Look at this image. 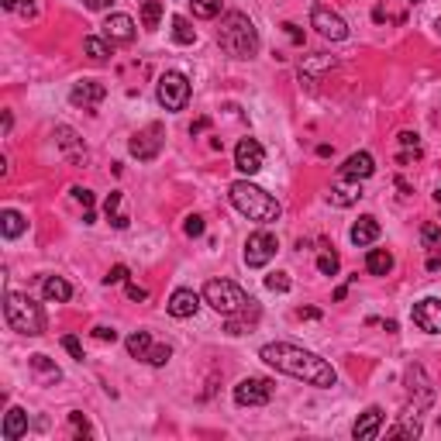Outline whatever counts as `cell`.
<instances>
[{
  "instance_id": "cell-1",
  "label": "cell",
  "mask_w": 441,
  "mask_h": 441,
  "mask_svg": "<svg viewBox=\"0 0 441 441\" xmlns=\"http://www.w3.org/2000/svg\"><path fill=\"white\" fill-rule=\"evenodd\" d=\"M259 359L265 365H273L276 372H286L293 379H304L307 386L317 389H331L338 383V372L335 365L321 355H314L300 345H290V341H273V345H262Z\"/></svg>"
},
{
  "instance_id": "cell-2",
  "label": "cell",
  "mask_w": 441,
  "mask_h": 441,
  "mask_svg": "<svg viewBox=\"0 0 441 441\" xmlns=\"http://www.w3.org/2000/svg\"><path fill=\"white\" fill-rule=\"evenodd\" d=\"M228 197H231L234 210H241L248 221H259V224H273V221H280V214H283L280 200H276L273 193H265L262 186H256V183H248V180L231 183Z\"/></svg>"
},
{
  "instance_id": "cell-3",
  "label": "cell",
  "mask_w": 441,
  "mask_h": 441,
  "mask_svg": "<svg viewBox=\"0 0 441 441\" xmlns=\"http://www.w3.org/2000/svg\"><path fill=\"white\" fill-rule=\"evenodd\" d=\"M217 42L231 59H252L259 52V31L248 21V14L241 11H228L217 28Z\"/></svg>"
},
{
  "instance_id": "cell-4",
  "label": "cell",
  "mask_w": 441,
  "mask_h": 441,
  "mask_svg": "<svg viewBox=\"0 0 441 441\" xmlns=\"http://www.w3.org/2000/svg\"><path fill=\"white\" fill-rule=\"evenodd\" d=\"M4 321L18 335H28V338L45 335V311L28 293H7L4 297Z\"/></svg>"
},
{
  "instance_id": "cell-5",
  "label": "cell",
  "mask_w": 441,
  "mask_h": 441,
  "mask_svg": "<svg viewBox=\"0 0 441 441\" xmlns=\"http://www.w3.org/2000/svg\"><path fill=\"white\" fill-rule=\"evenodd\" d=\"M204 300H207L217 314H224V317H231V314L245 311V307L256 304V300L238 283H231V280H210V283L204 286Z\"/></svg>"
},
{
  "instance_id": "cell-6",
  "label": "cell",
  "mask_w": 441,
  "mask_h": 441,
  "mask_svg": "<svg viewBox=\"0 0 441 441\" xmlns=\"http://www.w3.org/2000/svg\"><path fill=\"white\" fill-rule=\"evenodd\" d=\"M162 145H166V128L159 125V121H152V125H145L142 131H134L128 142V152L138 162H152V159L162 152Z\"/></svg>"
},
{
  "instance_id": "cell-7",
  "label": "cell",
  "mask_w": 441,
  "mask_h": 441,
  "mask_svg": "<svg viewBox=\"0 0 441 441\" xmlns=\"http://www.w3.org/2000/svg\"><path fill=\"white\" fill-rule=\"evenodd\" d=\"M159 104L166 107V110H183L186 101H190V79L176 73V69H169L166 76L159 79V90H156Z\"/></svg>"
},
{
  "instance_id": "cell-8",
  "label": "cell",
  "mask_w": 441,
  "mask_h": 441,
  "mask_svg": "<svg viewBox=\"0 0 441 441\" xmlns=\"http://www.w3.org/2000/svg\"><path fill=\"white\" fill-rule=\"evenodd\" d=\"M273 393H276V383H273V379L248 376V379H241V383L234 386V403H238V407H262V403L273 400Z\"/></svg>"
},
{
  "instance_id": "cell-9",
  "label": "cell",
  "mask_w": 441,
  "mask_h": 441,
  "mask_svg": "<svg viewBox=\"0 0 441 441\" xmlns=\"http://www.w3.org/2000/svg\"><path fill=\"white\" fill-rule=\"evenodd\" d=\"M407 396H411V411H428L431 403H435V386H431V379H428V372L420 369V365H411L407 369Z\"/></svg>"
},
{
  "instance_id": "cell-10",
  "label": "cell",
  "mask_w": 441,
  "mask_h": 441,
  "mask_svg": "<svg viewBox=\"0 0 441 441\" xmlns=\"http://www.w3.org/2000/svg\"><path fill=\"white\" fill-rule=\"evenodd\" d=\"M276 248H280L276 234H269V231L248 234V241H245V265H248V269H262L265 262L276 256Z\"/></svg>"
},
{
  "instance_id": "cell-11",
  "label": "cell",
  "mask_w": 441,
  "mask_h": 441,
  "mask_svg": "<svg viewBox=\"0 0 441 441\" xmlns=\"http://www.w3.org/2000/svg\"><path fill=\"white\" fill-rule=\"evenodd\" d=\"M311 25L317 28L324 38H331V42H345V38H348V25H345V18L335 14L331 7H324V4H314Z\"/></svg>"
},
{
  "instance_id": "cell-12",
  "label": "cell",
  "mask_w": 441,
  "mask_h": 441,
  "mask_svg": "<svg viewBox=\"0 0 441 441\" xmlns=\"http://www.w3.org/2000/svg\"><path fill=\"white\" fill-rule=\"evenodd\" d=\"M262 162H265V149H262L256 138H241V142L234 145V169H238V173L252 176V173L262 169Z\"/></svg>"
},
{
  "instance_id": "cell-13",
  "label": "cell",
  "mask_w": 441,
  "mask_h": 441,
  "mask_svg": "<svg viewBox=\"0 0 441 441\" xmlns=\"http://www.w3.org/2000/svg\"><path fill=\"white\" fill-rule=\"evenodd\" d=\"M55 145L62 149L66 162H73V166H86L90 152H86L83 138H79V134H76L73 128H69V125H55Z\"/></svg>"
},
{
  "instance_id": "cell-14",
  "label": "cell",
  "mask_w": 441,
  "mask_h": 441,
  "mask_svg": "<svg viewBox=\"0 0 441 441\" xmlns=\"http://www.w3.org/2000/svg\"><path fill=\"white\" fill-rule=\"evenodd\" d=\"M414 324L428 335H441V300L438 297H424L414 304Z\"/></svg>"
},
{
  "instance_id": "cell-15",
  "label": "cell",
  "mask_w": 441,
  "mask_h": 441,
  "mask_svg": "<svg viewBox=\"0 0 441 441\" xmlns=\"http://www.w3.org/2000/svg\"><path fill=\"white\" fill-rule=\"evenodd\" d=\"M104 97H107V86L97 83V79H79V83H73V90H69V104L83 107V110L97 107Z\"/></svg>"
},
{
  "instance_id": "cell-16",
  "label": "cell",
  "mask_w": 441,
  "mask_h": 441,
  "mask_svg": "<svg viewBox=\"0 0 441 441\" xmlns=\"http://www.w3.org/2000/svg\"><path fill=\"white\" fill-rule=\"evenodd\" d=\"M104 38L110 45H128L131 38H134V21H131L128 14H110L104 21Z\"/></svg>"
},
{
  "instance_id": "cell-17",
  "label": "cell",
  "mask_w": 441,
  "mask_h": 441,
  "mask_svg": "<svg viewBox=\"0 0 441 441\" xmlns=\"http://www.w3.org/2000/svg\"><path fill=\"white\" fill-rule=\"evenodd\" d=\"M376 173V159L369 156V152H355V156L345 159V166L338 169V176H345V180H369Z\"/></svg>"
},
{
  "instance_id": "cell-18",
  "label": "cell",
  "mask_w": 441,
  "mask_h": 441,
  "mask_svg": "<svg viewBox=\"0 0 441 441\" xmlns=\"http://www.w3.org/2000/svg\"><path fill=\"white\" fill-rule=\"evenodd\" d=\"M379 428H383V411H379V407H369V411H362L359 420H355L352 438L355 441H372L376 435H379Z\"/></svg>"
},
{
  "instance_id": "cell-19",
  "label": "cell",
  "mask_w": 441,
  "mask_h": 441,
  "mask_svg": "<svg viewBox=\"0 0 441 441\" xmlns=\"http://www.w3.org/2000/svg\"><path fill=\"white\" fill-rule=\"evenodd\" d=\"M169 314L173 317H193V314L200 311V297L193 293V290H186V286H180V290H173V297H169Z\"/></svg>"
},
{
  "instance_id": "cell-20",
  "label": "cell",
  "mask_w": 441,
  "mask_h": 441,
  "mask_svg": "<svg viewBox=\"0 0 441 441\" xmlns=\"http://www.w3.org/2000/svg\"><path fill=\"white\" fill-rule=\"evenodd\" d=\"M420 431H424V424H420V411H403L400 414V420L393 424L386 431V438H407V441H414V438H420Z\"/></svg>"
},
{
  "instance_id": "cell-21",
  "label": "cell",
  "mask_w": 441,
  "mask_h": 441,
  "mask_svg": "<svg viewBox=\"0 0 441 441\" xmlns=\"http://www.w3.org/2000/svg\"><path fill=\"white\" fill-rule=\"evenodd\" d=\"M359 197H362L359 180H345V176H338V183L331 186V193H328V200L335 207H352V204H359Z\"/></svg>"
},
{
  "instance_id": "cell-22",
  "label": "cell",
  "mask_w": 441,
  "mask_h": 441,
  "mask_svg": "<svg viewBox=\"0 0 441 441\" xmlns=\"http://www.w3.org/2000/svg\"><path fill=\"white\" fill-rule=\"evenodd\" d=\"M348 238H352V245H359V248H365V245H372L376 238H379V221L372 217V214H362L355 224H352V231H348Z\"/></svg>"
},
{
  "instance_id": "cell-23",
  "label": "cell",
  "mask_w": 441,
  "mask_h": 441,
  "mask_svg": "<svg viewBox=\"0 0 441 441\" xmlns=\"http://www.w3.org/2000/svg\"><path fill=\"white\" fill-rule=\"evenodd\" d=\"M28 431V414L21 407H11L7 414H4V428H0V438L4 441H18L21 435Z\"/></svg>"
},
{
  "instance_id": "cell-24",
  "label": "cell",
  "mask_w": 441,
  "mask_h": 441,
  "mask_svg": "<svg viewBox=\"0 0 441 441\" xmlns=\"http://www.w3.org/2000/svg\"><path fill=\"white\" fill-rule=\"evenodd\" d=\"M28 369L38 376V383H42V386H49V383H59V379H62L59 365L49 362V355H31V359H28Z\"/></svg>"
},
{
  "instance_id": "cell-25",
  "label": "cell",
  "mask_w": 441,
  "mask_h": 441,
  "mask_svg": "<svg viewBox=\"0 0 441 441\" xmlns=\"http://www.w3.org/2000/svg\"><path fill=\"white\" fill-rule=\"evenodd\" d=\"M259 321V304H252V307H245V311H238L228 317V335H245V331H252V324Z\"/></svg>"
},
{
  "instance_id": "cell-26",
  "label": "cell",
  "mask_w": 441,
  "mask_h": 441,
  "mask_svg": "<svg viewBox=\"0 0 441 441\" xmlns=\"http://www.w3.org/2000/svg\"><path fill=\"white\" fill-rule=\"evenodd\" d=\"M42 293H45V300L66 304V300L73 297V286L66 283L62 276H42Z\"/></svg>"
},
{
  "instance_id": "cell-27",
  "label": "cell",
  "mask_w": 441,
  "mask_h": 441,
  "mask_svg": "<svg viewBox=\"0 0 441 441\" xmlns=\"http://www.w3.org/2000/svg\"><path fill=\"white\" fill-rule=\"evenodd\" d=\"M365 269H369L372 276H386L389 269H393V256H389L386 248H372V252L365 256Z\"/></svg>"
},
{
  "instance_id": "cell-28",
  "label": "cell",
  "mask_w": 441,
  "mask_h": 441,
  "mask_svg": "<svg viewBox=\"0 0 441 441\" xmlns=\"http://www.w3.org/2000/svg\"><path fill=\"white\" fill-rule=\"evenodd\" d=\"M28 221L18 214V210H4L0 214V231H4V238H18V234H25Z\"/></svg>"
},
{
  "instance_id": "cell-29",
  "label": "cell",
  "mask_w": 441,
  "mask_h": 441,
  "mask_svg": "<svg viewBox=\"0 0 441 441\" xmlns=\"http://www.w3.org/2000/svg\"><path fill=\"white\" fill-rule=\"evenodd\" d=\"M104 210H107V221H110V224H114L118 231H125V228H128V217L121 214V190H114V193L107 197Z\"/></svg>"
},
{
  "instance_id": "cell-30",
  "label": "cell",
  "mask_w": 441,
  "mask_h": 441,
  "mask_svg": "<svg viewBox=\"0 0 441 441\" xmlns=\"http://www.w3.org/2000/svg\"><path fill=\"white\" fill-rule=\"evenodd\" d=\"M128 355L131 359H149V348H152V335L149 331H134V335H128Z\"/></svg>"
},
{
  "instance_id": "cell-31",
  "label": "cell",
  "mask_w": 441,
  "mask_h": 441,
  "mask_svg": "<svg viewBox=\"0 0 441 441\" xmlns=\"http://www.w3.org/2000/svg\"><path fill=\"white\" fill-rule=\"evenodd\" d=\"M83 52L90 55L93 62H107V55H110V42H107V38H97V35H90V38H83Z\"/></svg>"
},
{
  "instance_id": "cell-32",
  "label": "cell",
  "mask_w": 441,
  "mask_h": 441,
  "mask_svg": "<svg viewBox=\"0 0 441 441\" xmlns=\"http://www.w3.org/2000/svg\"><path fill=\"white\" fill-rule=\"evenodd\" d=\"M159 21H162V4H159V0H145V4H142V28L156 31Z\"/></svg>"
},
{
  "instance_id": "cell-33",
  "label": "cell",
  "mask_w": 441,
  "mask_h": 441,
  "mask_svg": "<svg viewBox=\"0 0 441 441\" xmlns=\"http://www.w3.org/2000/svg\"><path fill=\"white\" fill-rule=\"evenodd\" d=\"M173 38H176L180 45H193V42H197V31L190 28L186 18H173Z\"/></svg>"
},
{
  "instance_id": "cell-34",
  "label": "cell",
  "mask_w": 441,
  "mask_h": 441,
  "mask_svg": "<svg viewBox=\"0 0 441 441\" xmlns=\"http://www.w3.org/2000/svg\"><path fill=\"white\" fill-rule=\"evenodd\" d=\"M197 18H217L221 14V0H190Z\"/></svg>"
},
{
  "instance_id": "cell-35",
  "label": "cell",
  "mask_w": 441,
  "mask_h": 441,
  "mask_svg": "<svg viewBox=\"0 0 441 441\" xmlns=\"http://www.w3.org/2000/svg\"><path fill=\"white\" fill-rule=\"evenodd\" d=\"M338 265H341V262H338L335 252H321V256H317V273H321V276H335Z\"/></svg>"
},
{
  "instance_id": "cell-36",
  "label": "cell",
  "mask_w": 441,
  "mask_h": 441,
  "mask_svg": "<svg viewBox=\"0 0 441 441\" xmlns=\"http://www.w3.org/2000/svg\"><path fill=\"white\" fill-rule=\"evenodd\" d=\"M420 245H424V248H438L441 245V228L438 224H424V228H420Z\"/></svg>"
},
{
  "instance_id": "cell-37",
  "label": "cell",
  "mask_w": 441,
  "mask_h": 441,
  "mask_svg": "<svg viewBox=\"0 0 441 441\" xmlns=\"http://www.w3.org/2000/svg\"><path fill=\"white\" fill-rule=\"evenodd\" d=\"M169 359H173V348H169V345H152L145 362H149V365H166Z\"/></svg>"
},
{
  "instance_id": "cell-38",
  "label": "cell",
  "mask_w": 441,
  "mask_h": 441,
  "mask_svg": "<svg viewBox=\"0 0 441 441\" xmlns=\"http://www.w3.org/2000/svg\"><path fill=\"white\" fill-rule=\"evenodd\" d=\"M265 286H269L273 293H286L293 283H290V276H286V273H273V276H265Z\"/></svg>"
},
{
  "instance_id": "cell-39",
  "label": "cell",
  "mask_w": 441,
  "mask_h": 441,
  "mask_svg": "<svg viewBox=\"0 0 441 441\" xmlns=\"http://www.w3.org/2000/svg\"><path fill=\"white\" fill-rule=\"evenodd\" d=\"M183 231L190 234V238H200V234H204V217H200V214H190V217L183 221Z\"/></svg>"
},
{
  "instance_id": "cell-40",
  "label": "cell",
  "mask_w": 441,
  "mask_h": 441,
  "mask_svg": "<svg viewBox=\"0 0 441 441\" xmlns=\"http://www.w3.org/2000/svg\"><path fill=\"white\" fill-rule=\"evenodd\" d=\"M118 283H128V265H114L104 276V286H118Z\"/></svg>"
},
{
  "instance_id": "cell-41",
  "label": "cell",
  "mask_w": 441,
  "mask_h": 441,
  "mask_svg": "<svg viewBox=\"0 0 441 441\" xmlns=\"http://www.w3.org/2000/svg\"><path fill=\"white\" fill-rule=\"evenodd\" d=\"M62 348L76 359V362H83V345H79V338H73V335H66L62 338Z\"/></svg>"
},
{
  "instance_id": "cell-42",
  "label": "cell",
  "mask_w": 441,
  "mask_h": 441,
  "mask_svg": "<svg viewBox=\"0 0 441 441\" xmlns=\"http://www.w3.org/2000/svg\"><path fill=\"white\" fill-rule=\"evenodd\" d=\"M73 200H76V204H83V210L93 207V193H90L86 186H73Z\"/></svg>"
},
{
  "instance_id": "cell-43",
  "label": "cell",
  "mask_w": 441,
  "mask_h": 441,
  "mask_svg": "<svg viewBox=\"0 0 441 441\" xmlns=\"http://www.w3.org/2000/svg\"><path fill=\"white\" fill-rule=\"evenodd\" d=\"M69 424H73V431H76V435H93V428L86 424V417H83V414H76V411L69 414Z\"/></svg>"
},
{
  "instance_id": "cell-44",
  "label": "cell",
  "mask_w": 441,
  "mask_h": 441,
  "mask_svg": "<svg viewBox=\"0 0 441 441\" xmlns=\"http://www.w3.org/2000/svg\"><path fill=\"white\" fill-rule=\"evenodd\" d=\"M400 145H403L407 152H420V142H417L414 131H400Z\"/></svg>"
},
{
  "instance_id": "cell-45",
  "label": "cell",
  "mask_w": 441,
  "mask_h": 441,
  "mask_svg": "<svg viewBox=\"0 0 441 441\" xmlns=\"http://www.w3.org/2000/svg\"><path fill=\"white\" fill-rule=\"evenodd\" d=\"M93 338H97V341H118V331L107 328V324H97V328H93Z\"/></svg>"
},
{
  "instance_id": "cell-46",
  "label": "cell",
  "mask_w": 441,
  "mask_h": 441,
  "mask_svg": "<svg viewBox=\"0 0 441 441\" xmlns=\"http://www.w3.org/2000/svg\"><path fill=\"white\" fill-rule=\"evenodd\" d=\"M18 14H21V18H35V14H38L35 0H18Z\"/></svg>"
},
{
  "instance_id": "cell-47",
  "label": "cell",
  "mask_w": 441,
  "mask_h": 441,
  "mask_svg": "<svg viewBox=\"0 0 441 441\" xmlns=\"http://www.w3.org/2000/svg\"><path fill=\"white\" fill-rule=\"evenodd\" d=\"M145 297H149V290H145V286L128 283V300H145Z\"/></svg>"
},
{
  "instance_id": "cell-48",
  "label": "cell",
  "mask_w": 441,
  "mask_h": 441,
  "mask_svg": "<svg viewBox=\"0 0 441 441\" xmlns=\"http://www.w3.org/2000/svg\"><path fill=\"white\" fill-rule=\"evenodd\" d=\"M283 28H286V35H290L297 45H304V31H300V28H297V25H283Z\"/></svg>"
},
{
  "instance_id": "cell-49",
  "label": "cell",
  "mask_w": 441,
  "mask_h": 441,
  "mask_svg": "<svg viewBox=\"0 0 441 441\" xmlns=\"http://www.w3.org/2000/svg\"><path fill=\"white\" fill-rule=\"evenodd\" d=\"M297 317H300V321H304V317H307V321H321V311H314V307H300Z\"/></svg>"
},
{
  "instance_id": "cell-50",
  "label": "cell",
  "mask_w": 441,
  "mask_h": 441,
  "mask_svg": "<svg viewBox=\"0 0 441 441\" xmlns=\"http://www.w3.org/2000/svg\"><path fill=\"white\" fill-rule=\"evenodd\" d=\"M207 128H210V121H207V118H200V121H193L190 134H200V131H207Z\"/></svg>"
},
{
  "instance_id": "cell-51",
  "label": "cell",
  "mask_w": 441,
  "mask_h": 441,
  "mask_svg": "<svg viewBox=\"0 0 441 441\" xmlns=\"http://www.w3.org/2000/svg\"><path fill=\"white\" fill-rule=\"evenodd\" d=\"M90 11H104V7H110V0H83Z\"/></svg>"
},
{
  "instance_id": "cell-52",
  "label": "cell",
  "mask_w": 441,
  "mask_h": 441,
  "mask_svg": "<svg viewBox=\"0 0 441 441\" xmlns=\"http://www.w3.org/2000/svg\"><path fill=\"white\" fill-rule=\"evenodd\" d=\"M414 159H420V152H400L396 162H400V166H407V162H414Z\"/></svg>"
},
{
  "instance_id": "cell-53",
  "label": "cell",
  "mask_w": 441,
  "mask_h": 441,
  "mask_svg": "<svg viewBox=\"0 0 441 441\" xmlns=\"http://www.w3.org/2000/svg\"><path fill=\"white\" fill-rule=\"evenodd\" d=\"M428 269H431V273H438V269H441V256H431V259H428Z\"/></svg>"
},
{
  "instance_id": "cell-54",
  "label": "cell",
  "mask_w": 441,
  "mask_h": 441,
  "mask_svg": "<svg viewBox=\"0 0 441 441\" xmlns=\"http://www.w3.org/2000/svg\"><path fill=\"white\" fill-rule=\"evenodd\" d=\"M11 125H14V118H11V110H4V134L11 131Z\"/></svg>"
},
{
  "instance_id": "cell-55",
  "label": "cell",
  "mask_w": 441,
  "mask_h": 441,
  "mask_svg": "<svg viewBox=\"0 0 441 441\" xmlns=\"http://www.w3.org/2000/svg\"><path fill=\"white\" fill-rule=\"evenodd\" d=\"M0 7L4 11H18V0H0Z\"/></svg>"
},
{
  "instance_id": "cell-56",
  "label": "cell",
  "mask_w": 441,
  "mask_h": 441,
  "mask_svg": "<svg viewBox=\"0 0 441 441\" xmlns=\"http://www.w3.org/2000/svg\"><path fill=\"white\" fill-rule=\"evenodd\" d=\"M435 28H438V31H441V18H438V21H435Z\"/></svg>"
},
{
  "instance_id": "cell-57",
  "label": "cell",
  "mask_w": 441,
  "mask_h": 441,
  "mask_svg": "<svg viewBox=\"0 0 441 441\" xmlns=\"http://www.w3.org/2000/svg\"><path fill=\"white\" fill-rule=\"evenodd\" d=\"M435 197H438V200H441V186H438V193H435Z\"/></svg>"
},
{
  "instance_id": "cell-58",
  "label": "cell",
  "mask_w": 441,
  "mask_h": 441,
  "mask_svg": "<svg viewBox=\"0 0 441 441\" xmlns=\"http://www.w3.org/2000/svg\"><path fill=\"white\" fill-rule=\"evenodd\" d=\"M407 4H417V0H407Z\"/></svg>"
}]
</instances>
